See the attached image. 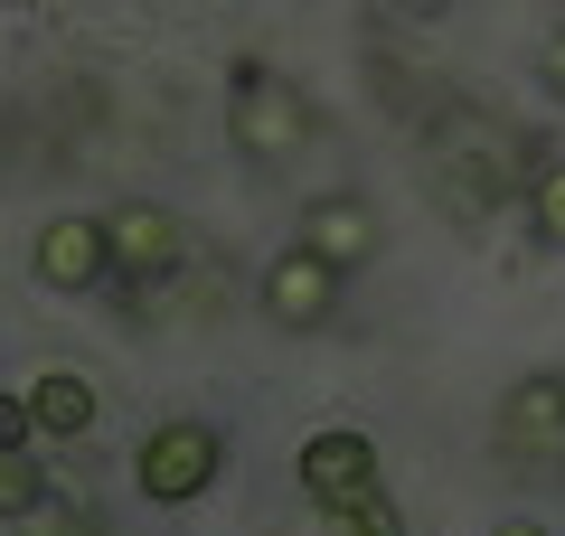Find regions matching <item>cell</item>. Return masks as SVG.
Instances as JSON below:
<instances>
[{"instance_id": "cell-1", "label": "cell", "mask_w": 565, "mask_h": 536, "mask_svg": "<svg viewBox=\"0 0 565 536\" xmlns=\"http://www.w3.org/2000/svg\"><path fill=\"white\" fill-rule=\"evenodd\" d=\"M132 480H141L151 508H199V499L226 480V433H217V424H199V415L151 424L141 452H132Z\"/></svg>"}, {"instance_id": "cell-2", "label": "cell", "mask_w": 565, "mask_h": 536, "mask_svg": "<svg viewBox=\"0 0 565 536\" xmlns=\"http://www.w3.org/2000/svg\"><path fill=\"white\" fill-rule=\"evenodd\" d=\"M434 179L462 199V217H481V207H500L509 189H519V151H509V132H490V122H444Z\"/></svg>"}, {"instance_id": "cell-3", "label": "cell", "mask_w": 565, "mask_h": 536, "mask_svg": "<svg viewBox=\"0 0 565 536\" xmlns=\"http://www.w3.org/2000/svg\"><path fill=\"white\" fill-rule=\"evenodd\" d=\"M311 132V95L292 76H274V66H245L236 76V141L255 160H282V151H302Z\"/></svg>"}, {"instance_id": "cell-4", "label": "cell", "mask_w": 565, "mask_h": 536, "mask_svg": "<svg viewBox=\"0 0 565 536\" xmlns=\"http://www.w3.org/2000/svg\"><path fill=\"white\" fill-rule=\"evenodd\" d=\"M292 480H302V499L311 508H349V499H367V490H386L377 480V442L367 433H311L302 442V461H292Z\"/></svg>"}, {"instance_id": "cell-5", "label": "cell", "mask_w": 565, "mask_h": 536, "mask_svg": "<svg viewBox=\"0 0 565 536\" xmlns=\"http://www.w3.org/2000/svg\"><path fill=\"white\" fill-rule=\"evenodd\" d=\"M255 301H264V320H274V330H321V320L340 311V274H330L321 255H302V245H282V255L264 264Z\"/></svg>"}, {"instance_id": "cell-6", "label": "cell", "mask_w": 565, "mask_h": 536, "mask_svg": "<svg viewBox=\"0 0 565 536\" xmlns=\"http://www.w3.org/2000/svg\"><path fill=\"white\" fill-rule=\"evenodd\" d=\"M104 264H114V282H170V264H180V217L151 199L114 207L104 217Z\"/></svg>"}, {"instance_id": "cell-7", "label": "cell", "mask_w": 565, "mask_h": 536, "mask_svg": "<svg viewBox=\"0 0 565 536\" xmlns=\"http://www.w3.org/2000/svg\"><path fill=\"white\" fill-rule=\"evenodd\" d=\"M500 452H519V461H556L565 452V377L556 367H537V377H519L500 396Z\"/></svg>"}, {"instance_id": "cell-8", "label": "cell", "mask_w": 565, "mask_h": 536, "mask_svg": "<svg viewBox=\"0 0 565 536\" xmlns=\"http://www.w3.org/2000/svg\"><path fill=\"white\" fill-rule=\"evenodd\" d=\"M29 264H39L47 292H104V282H114V264H104V217H47L39 245H29Z\"/></svg>"}, {"instance_id": "cell-9", "label": "cell", "mask_w": 565, "mask_h": 536, "mask_svg": "<svg viewBox=\"0 0 565 536\" xmlns=\"http://www.w3.org/2000/svg\"><path fill=\"white\" fill-rule=\"evenodd\" d=\"M292 245H302V255H321L330 274L349 282L367 255H377V207H359V199H311V207H302V236H292Z\"/></svg>"}, {"instance_id": "cell-10", "label": "cell", "mask_w": 565, "mask_h": 536, "mask_svg": "<svg viewBox=\"0 0 565 536\" xmlns=\"http://www.w3.org/2000/svg\"><path fill=\"white\" fill-rule=\"evenodd\" d=\"M29 424H39V433H57V442H76L85 424H95V386H85L76 367H47V377L29 386Z\"/></svg>"}, {"instance_id": "cell-11", "label": "cell", "mask_w": 565, "mask_h": 536, "mask_svg": "<svg viewBox=\"0 0 565 536\" xmlns=\"http://www.w3.org/2000/svg\"><path fill=\"white\" fill-rule=\"evenodd\" d=\"M527 226H537L546 255H565V160H537L527 170Z\"/></svg>"}, {"instance_id": "cell-12", "label": "cell", "mask_w": 565, "mask_h": 536, "mask_svg": "<svg viewBox=\"0 0 565 536\" xmlns=\"http://www.w3.org/2000/svg\"><path fill=\"white\" fill-rule=\"evenodd\" d=\"M321 536H405V508L386 490L349 499V508H321Z\"/></svg>"}, {"instance_id": "cell-13", "label": "cell", "mask_w": 565, "mask_h": 536, "mask_svg": "<svg viewBox=\"0 0 565 536\" xmlns=\"http://www.w3.org/2000/svg\"><path fill=\"white\" fill-rule=\"evenodd\" d=\"M20 536H104V527H95L85 508H57V499H47L39 517H20Z\"/></svg>"}, {"instance_id": "cell-14", "label": "cell", "mask_w": 565, "mask_h": 536, "mask_svg": "<svg viewBox=\"0 0 565 536\" xmlns=\"http://www.w3.org/2000/svg\"><path fill=\"white\" fill-rule=\"evenodd\" d=\"M29 442H39V424H29V396H0V461H20Z\"/></svg>"}, {"instance_id": "cell-15", "label": "cell", "mask_w": 565, "mask_h": 536, "mask_svg": "<svg viewBox=\"0 0 565 536\" xmlns=\"http://www.w3.org/2000/svg\"><path fill=\"white\" fill-rule=\"evenodd\" d=\"M537 76H546V95L565 104V20H556V29L537 39Z\"/></svg>"}, {"instance_id": "cell-16", "label": "cell", "mask_w": 565, "mask_h": 536, "mask_svg": "<svg viewBox=\"0 0 565 536\" xmlns=\"http://www.w3.org/2000/svg\"><path fill=\"white\" fill-rule=\"evenodd\" d=\"M490 536H546V527H527V517H509V527H490Z\"/></svg>"}, {"instance_id": "cell-17", "label": "cell", "mask_w": 565, "mask_h": 536, "mask_svg": "<svg viewBox=\"0 0 565 536\" xmlns=\"http://www.w3.org/2000/svg\"><path fill=\"white\" fill-rule=\"evenodd\" d=\"M0 527H10V508H0Z\"/></svg>"}]
</instances>
